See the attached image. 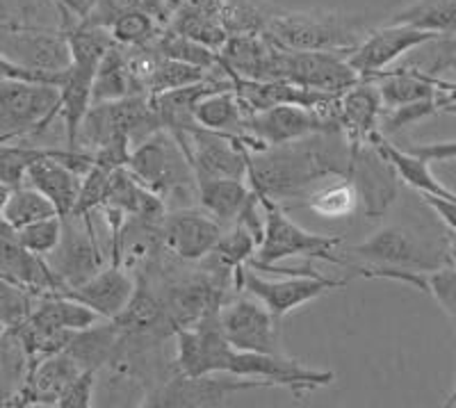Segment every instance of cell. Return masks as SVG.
Here are the masks:
<instances>
[{"label": "cell", "instance_id": "obj_1", "mask_svg": "<svg viewBox=\"0 0 456 408\" xmlns=\"http://www.w3.org/2000/svg\"><path fill=\"white\" fill-rule=\"evenodd\" d=\"M329 133L322 135L324 144H311V142L304 144V140H299L249 153L247 183L251 190L258 192L260 197L279 201L285 197H295L304 192V187L331 174L349 178L352 149L347 142L327 144Z\"/></svg>", "mask_w": 456, "mask_h": 408}, {"label": "cell", "instance_id": "obj_2", "mask_svg": "<svg viewBox=\"0 0 456 408\" xmlns=\"http://www.w3.org/2000/svg\"><path fill=\"white\" fill-rule=\"evenodd\" d=\"M265 32L276 46L288 51L349 53L358 44L361 23L345 14L283 12L267 16Z\"/></svg>", "mask_w": 456, "mask_h": 408}, {"label": "cell", "instance_id": "obj_3", "mask_svg": "<svg viewBox=\"0 0 456 408\" xmlns=\"http://www.w3.org/2000/svg\"><path fill=\"white\" fill-rule=\"evenodd\" d=\"M258 194V192H256ZM260 197V194H258ZM265 212V231L258 249H256V263L263 265H279L281 260L304 256V258L329 260V263L345 265V258L336 256V249L340 247L342 240L336 235H320L301 228L299 224L292 222L279 206V201L270 197H260Z\"/></svg>", "mask_w": 456, "mask_h": 408}, {"label": "cell", "instance_id": "obj_4", "mask_svg": "<svg viewBox=\"0 0 456 408\" xmlns=\"http://www.w3.org/2000/svg\"><path fill=\"white\" fill-rule=\"evenodd\" d=\"M160 128L151 94H133L124 99L92 103L80 126L78 142L83 140V146H92L94 151L117 137L140 144Z\"/></svg>", "mask_w": 456, "mask_h": 408}, {"label": "cell", "instance_id": "obj_5", "mask_svg": "<svg viewBox=\"0 0 456 408\" xmlns=\"http://www.w3.org/2000/svg\"><path fill=\"white\" fill-rule=\"evenodd\" d=\"M270 388L258 379H242L224 372L183 374L171 370L153 390L144 397V406L151 408H217L226 406L228 399L238 393Z\"/></svg>", "mask_w": 456, "mask_h": 408}, {"label": "cell", "instance_id": "obj_6", "mask_svg": "<svg viewBox=\"0 0 456 408\" xmlns=\"http://www.w3.org/2000/svg\"><path fill=\"white\" fill-rule=\"evenodd\" d=\"M238 297L222 301L217 310L219 331L228 345L242 352L274 354L281 356L283 349V333H281V317L265 308L254 295L235 290Z\"/></svg>", "mask_w": 456, "mask_h": 408}, {"label": "cell", "instance_id": "obj_7", "mask_svg": "<svg viewBox=\"0 0 456 408\" xmlns=\"http://www.w3.org/2000/svg\"><path fill=\"white\" fill-rule=\"evenodd\" d=\"M126 169L165 201L171 192H183L190 183H197L181 144L165 128L149 135L130 151Z\"/></svg>", "mask_w": 456, "mask_h": 408}, {"label": "cell", "instance_id": "obj_8", "mask_svg": "<svg viewBox=\"0 0 456 408\" xmlns=\"http://www.w3.org/2000/svg\"><path fill=\"white\" fill-rule=\"evenodd\" d=\"M349 254L361 256L381 267L418 269V272H431V269L452 263L447 244L441 247L438 242H431L429 238L409 226L381 228L372 233L365 242L349 249Z\"/></svg>", "mask_w": 456, "mask_h": 408}, {"label": "cell", "instance_id": "obj_9", "mask_svg": "<svg viewBox=\"0 0 456 408\" xmlns=\"http://www.w3.org/2000/svg\"><path fill=\"white\" fill-rule=\"evenodd\" d=\"M329 130H340L338 128L336 108L311 110L301 108V105L285 103L263 110V112L247 114L244 133L240 137H249L254 151H263L267 146H281L290 144V142L308 140L313 135L329 133Z\"/></svg>", "mask_w": 456, "mask_h": 408}, {"label": "cell", "instance_id": "obj_10", "mask_svg": "<svg viewBox=\"0 0 456 408\" xmlns=\"http://www.w3.org/2000/svg\"><path fill=\"white\" fill-rule=\"evenodd\" d=\"M347 281L329 279L322 274H281V279H265L249 265L235 272V290L254 295L276 317H288L301 306L311 304L331 290L345 288Z\"/></svg>", "mask_w": 456, "mask_h": 408}, {"label": "cell", "instance_id": "obj_11", "mask_svg": "<svg viewBox=\"0 0 456 408\" xmlns=\"http://www.w3.org/2000/svg\"><path fill=\"white\" fill-rule=\"evenodd\" d=\"M181 144L187 162L192 167L194 178H238L247 181L249 171V151L240 137L226 133H213L201 126L171 133Z\"/></svg>", "mask_w": 456, "mask_h": 408}, {"label": "cell", "instance_id": "obj_12", "mask_svg": "<svg viewBox=\"0 0 456 408\" xmlns=\"http://www.w3.org/2000/svg\"><path fill=\"white\" fill-rule=\"evenodd\" d=\"M57 105H60V89L51 83H30V80L0 83V126L5 128L0 140L46 130L57 117Z\"/></svg>", "mask_w": 456, "mask_h": 408}, {"label": "cell", "instance_id": "obj_13", "mask_svg": "<svg viewBox=\"0 0 456 408\" xmlns=\"http://www.w3.org/2000/svg\"><path fill=\"white\" fill-rule=\"evenodd\" d=\"M438 32L422 30L409 23H388V26L372 30L363 42H358L347 53V62L361 80H374L386 67L406 55L413 48L434 42Z\"/></svg>", "mask_w": 456, "mask_h": 408}, {"label": "cell", "instance_id": "obj_14", "mask_svg": "<svg viewBox=\"0 0 456 408\" xmlns=\"http://www.w3.org/2000/svg\"><path fill=\"white\" fill-rule=\"evenodd\" d=\"M0 276L12 283L21 285L35 297L60 295L64 283L57 279L44 256H37L28 251L16 231L0 219Z\"/></svg>", "mask_w": 456, "mask_h": 408}, {"label": "cell", "instance_id": "obj_15", "mask_svg": "<svg viewBox=\"0 0 456 408\" xmlns=\"http://www.w3.org/2000/svg\"><path fill=\"white\" fill-rule=\"evenodd\" d=\"M64 219L62 240L53 251V260H48L51 269L57 274V279L62 281L64 288H73V285L83 283L85 279L99 272L101 269V256L96 242H94V231L89 217H76L69 215Z\"/></svg>", "mask_w": 456, "mask_h": 408}, {"label": "cell", "instance_id": "obj_16", "mask_svg": "<svg viewBox=\"0 0 456 408\" xmlns=\"http://www.w3.org/2000/svg\"><path fill=\"white\" fill-rule=\"evenodd\" d=\"M222 233V224L215 222L208 212L199 210L167 212L160 224L162 244L187 263H197L213 254Z\"/></svg>", "mask_w": 456, "mask_h": 408}, {"label": "cell", "instance_id": "obj_17", "mask_svg": "<svg viewBox=\"0 0 456 408\" xmlns=\"http://www.w3.org/2000/svg\"><path fill=\"white\" fill-rule=\"evenodd\" d=\"M349 181L356 187L368 217H377L388 210L397 197V174L372 142L352 151Z\"/></svg>", "mask_w": 456, "mask_h": 408}, {"label": "cell", "instance_id": "obj_18", "mask_svg": "<svg viewBox=\"0 0 456 408\" xmlns=\"http://www.w3.org/2000/svg\"><path fill=\"white\" fill-rule=\"evenodd\" d=\"M381 112H384V103H381L374 80H358L354 87L345 89L338 96V128L345 135L349 149L354 151L358 146L370 144L377 137Z\"/></svg>", "mask_w": 456, "mask_h": 408}, {"label": "cell", "instance_id": "obj_19", "mask_svg": "<svg viewBox=\"0 0 456 408\" xmlns=\"http://www.w3.org/2000/svg\"><path fill=\"white\" fill-rule=\"evenodd\" d=\"M135 285L133 276L114 263L112 267H101L99 272H94L83 283L64 288L60 295L80 301L92 308L101 320L110 322L128 306L130 297L135 292Z\"/></svg>", "mask_w": 456, "mask_h": 408}, {"label": "cell", "instance_id": "obj_20", "mask_svg": "<svg viewBox=\"0 0 456 408\" xmlns=\"http://www.w3.org/2000/svg\"><path fill=\"white\" fill-rule=\"evenodd\" d=\"M80 370V363L67 349L37 361L30 365L23 388L12 399V406H57L64 388Z\"/></svg>", "mask_w": 456, "mask_h": 408}, {"label": "cell", "instance_id": "obj_21", "mask_svg": "<svg viewBox=\"0 0 456 408\" xmlns=\"http://www.w3.org/2000/svg\"><path fill=\"white\" fill-rule=\"evenodd\" d=\"M99 69L83 67V64L69 62L60 71L57 89H60V105L57 114H62L64 130H67V149L78 151V135L85 114L92 108L94 78Z\"/></svg>", "mask_w": 456, "mask_h": 408}, {"label": "cell", "instance_id": "obj_22", "mask_svg": "<svg viewBox=\"0 0 456 408\" xmlns=\"http://www.w3.org/2000/svg\"><path fill=\"white\" fill-rule=\"evenodd\" d=\"M372 144L377 146L379 153L384 155L386 160L390 162V167L395 169L397 178H402L406 185H411L413 190L420 192V194H429V197H441V199H450V201H456V192H452L450 187H445L438 178L434 176L429 162L418 158V155H413L411 151L397 149V146L390 144L381 133L374 137Z\"/></svg>", "mask_w": 456, "mask_h": 408}, {"label": "cell", "instance_id": "obj_23", "mask_svg": "<svg viewBox=\"0 0 456 408\" xmlns=\"http://www.w3.org/2000/svg\"><path fill=\"white\" fill-rule=\"evenodd\" d=\"M197 194L203 210L226 231L238 222L244 206L249 203L251 187L249 183L238 178H208L197 183Z\"/></svg>", "mask_w": 456, "mask_h": 408}, {"label": "cell", "instance_id": "obj_24", "mask_svg": "<svg viewBox=\"0 0 456 408\" xmlns=\"http://www.w3.org/2000/svg\"><path fill=\"white\" fill-rule=\"evenodd\" d=\"M194 121H197V126L213 130V133H226L240 137L244 133L247 112L240 103L233 83L228 87L217 89V92L206 94L194 108Z\"/></svg>", "mask_w": 456, "mask_h": 408}, {"label": "cell", "instance_id": "obj_25", "mask_svg": "<svg viewBox=\"0 0 456 408\" xmlns=\"http://www.w3.org/2000/svg\"><path fill=\"white\" fill-rule=\"evenodd\" d=\"M379 96L384 110L399 108V105L418 103L425 99H436V78L427 76L420 71H411V69H397V71H381L377 78Z\"/></svg>", "mask_w": 456, "mask_h": 408}, {"label": "cell", "instance_id": "obj_26", "mask_svg": "<svg viewBox=\"0 0 456 408\" xmlns=\"http://www.w3.org/2000/svg\"><path fill=\"white\" fill-rule=\"evenodd\" d=\"M30 322L57 331H85L101 320L92 308L64 295H46L32 308Z\"/></svg>", "mask_w": 456, "mask_h": 408}, {"label": "cell", "instance_id": "obj_27", "mask_svg": "<svg viewBox=\"0 0 456 408\" xmlns=\"http://www.w3.org/2000/svg\"><path fill=\"white\" fill-rule=\"evenodd\" d=\"M149 48H153L158 55L171 57V60H178V62L194 64V67L203 69L208 73L222 71V57H219L217 51L194 42L190 37L178 35L174 30H162Z\"/></svg>", "mask_w": 456, "mask_h": 408}, {"label": "cell", "instance_id": "obj_28", "mask_svg": "<svg viewBox=\"0 0 456 408\" xmlns=\"http://www.w3.org/2000/svg\"><path fill=\"white\" fill-rule=\"evenodd\" d=\"M57 210L42 192L35 190L32 185L23 183L19 187H12L10 199H7L5 208L0 212V219L5 224H10L14 231L28 226L32 222H39V219L55 217Z\"/></svg>", "mask_w": 456, "mask_h": 408}, {"label": "cell", "instance_id": "obj_29", "mask_svg": "<svg viewBox=\"0 0 456 408\" xmlns=\"http://www.w3.org/2000/svg\"><path fill=\"white\" fill-rule=\"evenodd\" d=\"M133 10L149 12V14L153 16V19H158L162 26H169L171 19H174V10L167 5L165 0H92L87 14H85L80 21L92 23V26L108 28L114 19H119L121 14Z\"/></svg>", "mask_w": 456, "mask_h": 408}, {"label": "cell", "instance_id": "obj_30", "mask_svg": "<svg viewBox=\"0 0 456 408\" xmlns=\"http://www.w3.org/2000/svg\"><path fill=\"white\" fill-rule=\"evenodd\" d=\"M206 78H210V73L203 71V69L194 67V64L178 62V60H171V57L156 53L153 67H151L149 78H146V94L156 96V94L169 92V89H181L187 87V85L201 83Z\"/></svg>", "mask_w": 456, "mask_h": 408}, {"label": "cell", "instance_id": "obj_31", "mask_svg": "<svg viewBox=\"0 0 456 408\" xmlns=\"http://www.w3.org/2000/svg\"><path fill=\"white\" fill-rule=\"evenodd\" d=\"M162 23L144 10H133L114 19L108 26L110 37L117 46L124 48H146L156 42V37L162 32Z\"/></svg>", "mask_w": 456, "mask_h": 408}, {"label": "cell", "instance_id": "obj_32", "mask_svg": "<svg viewBox=\"0 0 456 408\" xmlns=\"http://www.w3.org/2000/svg\"><path fill=\"white\" fill-rule=\"evenodd\" d=\"M358 206V192L349 178L324 185L322 190L313 192L308 197V208L315 215L327 219H342L349 217Z\"/></svg>", "mask_w": 456, "mask_h": 408}, {"label": "cell", "instance_id": "obj_33", "mask_svg": "<svg viewBox=\"0 0 456 408\" xmlns=\"http://www.w3.org/2000/svg\"><path fill=\"white\" fill-rule=\"evenodd\" d=\"M32 299V292L0 276V336L19 329L30 317L35 308Z\"/></svg>", "mask_w": 456, "mask_h": 408}, {"label": "cell", "instance_id": "obj_34", "mask_svg": "<svg viewBox=\"0 0 456 408\" xmlns=\"http://www.w3.org/2000/svg\"><path fill=\"white\" fill-rule=\"evenodd\" d=\"M51 149H37L23 144H0V181L10 187H19L26 183V174L30 165L48 153Z\"/></svg>", "mask_w": 456, "mask_h": 408}, {"label": "cell", "instance_id": "obj_35", "mask_svg": "<svg viewBox=\"0 0 456 408\" xmlns=\"http://www.w3.org/2000/svg\"><path fill=\"white\" fill-rule=\"evenodd\" d=\"M62 231H64V219L60 215L55 217H46L39 219V222H32L28 226L19 228L16 231V238L28 251L37 256H51L53 251L57 249L60 240H62Z\"/></svg>", "mask_w": 456, "mask_h": 408}, {"label": "cell", "instance_id": "obj_36", "mask_svg": "<svg viewBox=\"0 0 456 408\" xmlns=\"http://www.w3.org/2000/svg\"><path fill=\"white\" fill-rule=\"evenodd\" d=\"M112 174L114 171L105 169V167L101 165H94L92 162V167L85 171L78 203H76V210H73L71 215H76V217H89L96 208L103 206L105 197H108V187Z\"/></svg>", "mask_w": 456, "mask_h": 408}, {"label": "cell", "instance_id": "obj_37", "mask_svg": "<svg viewBox=\"0 0 456 408\" xmlns=\"http://www.w3.org/2000/svg\"><path fill=\"white\" fill-rule=\"evenodd\" d=\"M434 112H438V103H436V99H425V101H418V103L388 108L381 112V119H379V133L381 135L397 133V130L406 128V126L415 124V121L427 119V117H431Z\"/></svg>", "mask_w": 456, "mask_h": 408}, {"label": "cell", "instance_id": "obj_38", "mask_svg": "<svg viewBox=\"0 0 456 408\" xmlns=\"http://www.w3.org/2000/svg\"><path fill=\"white\" fill-rule=\"evenodd\" d=\"M94 388H96V370L83 367L64 388L62 397L57 402L60 408H92Z\"/></svg>", "mask_w": 456, "mask_h": 408}, {"label": "cell", "instance_id": "obj_39", "mask_svg": "<svg viewBox=\"0 0 456 408\" xmlns=\"http://www.w3.org/2000/svg\"><path fill=\"white\" fill-rule=\"evenodd\" d=\"M60 71H37V69L14 62L5 53H0V83H5V80H30V83H51L57 87Z\"/></svg>", "mask_w": 456, "mask_h": 408}, {"label": "cell", "instance_id": "obj_40", "mask_svg": "<svg viewBox=\"0 0 456 408\" xmlns=\"http://www.w3.org/2000/svg\"><path fill=\"white\" fill-rule=\"evenodd\" d=\"M411 153L422 158L431 165V162H452L456 160V140L452 142H434V144H420L411 146Z\"/></svg>", "mask_w": 456, "mask_h": 408}, {"label": "cell", "instance_id": "obj_41", "mask_svg": "<svg viewBox=\"0 0 456 408\" xmlns=\"http://www.w3.org/2000/svg\"><path fill=\"white\" fill-rule=\"evenodd\" d=\"M422 201H425L427 206L441 217V222L456 235V201L441 197H429V194H422Z\"/></svg>", "mask_w": 456, "mask_h": 408}, {"label": "cell", "instance_id": "obj_42", "mask_svg": "<svg viewBox=\"0 0 456 408\" xmlns=\"http://www.w3.org/2000/svg\"><path fill=\"white\" fill-rule=\"evenodd\" d=\"M53 3H55V5L60 7V12H62L64 16L73 14L80 21V19H83V16L87 14L89 3H92V0H53Z\"/></svg>", "mask_w": 456, "mask_h": 408}, {"label": "cell", "instance_id": "obj_43", "mask_svg": "<svg viewBox=\"0 0 456 408\" xmlns=\"http://www.w3.org/2000/svg\"><path fill=\"white\" fill-rule=\"evenodd\" d=\"M10 192H12V187L7 185V183L0 181V212H3V208H5L7 199H10Z\"/></svg>", "mask_w": 456, "mask_h": 408}, {"label": "cell", "instance_id": "obj_44", "mask_svg": "<svg viewBox=\"0 0 456 408\" xmlns=\"http://www.w3.org/2000/svg\"><path fill=\"white\" fill-rule=\"evenodd\" d=\"M447 254H450L452 265H456V235H450V240H447Z\"/></svg>", "mask_w": 456, "mask_h": 408}, {"label": "cell", "instance_id": "obj_45", "mask_svg": "<svg viewBox=\"0 0 456 408\" xmlns=\"http://www.w3.org/2000/svg\"><path fill=\"white\" fill-rule=\"evenodd\" d=\"M0 406H10V395L0 388Z\"/></svg>", "mask_w": 456, "mask_h": 408}, {"label": "cell", "instance_id": "obj_46", "mask_svg": "<svg viewBox=\"0 0 456 408\" xmlns=\"http://www.w3.org/2000/svg\"><path fill=\"white\" fill-rule=\"evenodd\" d=\"M165 3H167V5H169V7H171V10H174V12H176V10H178V7H181V5H183V0H165Z\"/></svg>", "mask_w": 456, "mask_h": 408}, {"label": "cell", "instance_id": "obj_47", "mask_svg": "<svg viewBox=\"0 0 456 408\" xmlns=\"http://www.w3.org/2000/svg\"><path fill=\"white\" fill-rule=\"evenodd\" d=\"M445 406H456V386H454V390H452L450 399L445 402Z\"/></svg>", "mask_w": 456, "mask_h": 408}, {"label": "cell", "instance_id": "obj_48", "mask_svg": "<svg viewBox=\"0 0 456 408\" xmlns=\"http://www.w3.org/2000/svg\"><path fill=\"white\" fill-rule=\"evenodd\" d=\"M452 69H454V71H456V60H454V62H452Z\"/></svg>", "mask_w": 456, "mask_h": 408}]
</instances>
